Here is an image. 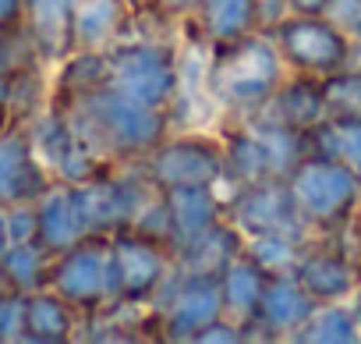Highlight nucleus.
Returning <instances> with one entry per match:
<instances>
[{
    "mask_svg": "<svg viewBox=\"0 0 361 344\" xmlns=\"http://www.w3.org/2000/svg\"><path fill=\"white\" fill-rule=\"evenodd\" d=\"M61 110L68 114L75 135L106 163H138L170 131L166 110L142 107L110 85H99L71 103H61Z\"/></svg>",
    "mask_w": 361,
    "mask_h": 344,
    "instance_id": "obj_1",
    "label": "nucleus"
},
{
    "mask_svg": "<svg viewBox=\"0 0 361 344\" xmlns=\"http://www.w3.org/2000/svg\"><path fill=\"white\" fill-rule=\"evenodd\" d=\"M287 78V64L269 32H248L231 43L209 47L206 93L224 117H252L269 107Z\"/></svg>",
    "mask_w": 361,
    "mask_h": 344,
    "instance_id": "obj_2",
    "label": "nucleus"
},
{
    "mask_svg": "<svg viewBox=\"0 0 361 344\" xmlns=\"http://www.w3.org/2000/svg\"><path fill=\"white\" fill-rule=\"evenodd\" d=\"M287 185L308 235H343L361 210V178L326 153L308 149L287 174Z\"/></svg>",
    "mask_w": 361,
    "mask_h": 344,
    "instance_id": "obj_3",
    "label": "nucleus"
},
{
    "mask_svg": "<svg viewBox=\"0 0 361 344\" xmlns=\"http://www.w3.org/2000/svg\"><path fill=\"white\" fill-rule=\"evenodd\" d=\"M106 85L142 107L170 110L180 89V43L135 36L117 40L106 50Z\"/></svg>",
    "mask_w": 361,
    "mask_h": 344,
    "instance_id": "obj_4",
    "label": "nucleus"
},
{
    "mask_svg": "<svg viewBox=\"0 0 361 344\" xmlns=\"http://www.w3.org/2000/svg\"><path fill=\"white\" fill-rule=\"evenodd\" d=\"M142 174L152 189H185V185H213L224 178V142L220 131L206 128H170L142 160Z\"/></svg>",
    "mask_w": 361,
    "mask_h": 344,
    "instance_id": "obj_5",
    "label": "nucleus"
},
{
    "mask_svg": "<svg viewBox=\"0 0 361 344\" xmlns=\"http://www.w3.org/2000/svg\"><path fill=\"white\" fill-rule=\"evenodd\" d=\"M220 316H224L220 273H185L173 266V273L166 277V284L152 302L156 340L192 344Z\"/></svg>",
    "mask_w": 361,
    "mask_h": 344,
    "instance_id": "obj_6",
    "label": "nucleus"
},
{
    "mask_svg": "<svg viewBox=\"0 0 361 344\" xmlns=\"http://www.w3.org/2000/svg\"><path fill=\"white\" fill-rule=\"evenodd\" d=\"M269 36L287 71L312 78H329L343 71L354 54V40L329 15H287Z\"/></svg>",
    "mask_w": 361,
    "mask_h": 344,
    "instance_id": "obj_7",
    "label": "nucleus"
},
{
    "mask_svg": "<svg viewBox=\"0 0 361 344\" xmlns=\"http://www.w3.org/2000/svg\"><path fill=\"white\" fill-rule=\"evenodd\" d=\"M50 291H57L82 316L103 309L117 298L110 266V235H85L71 249L57 252L50 263Z\"/></svg>",
    "mask_w": 361,
    "mask_h": 344,
    "instance_id": "obj_8",
    "label": "nucleus"
},
{
    "mask_svg": "<svg viewBox=\"0 0 361 344\" xmlns=\"http://www.w3.org/2000/svg\"><path fill=\"white\" fill-rule=\"evenodd\" d=\"M110 266L117 298L152 305L159 287L173 273V245L135 227H121L110 235Z\"/></svg>",
    "mask_w": 361,
    "mask_h": 344,
    "instance_id": "obj_9",
    "label": "nucleus"
},
{
    "mask_svg": "<svg viewBox=\"0 0 361 344\" xmlns=\"http://www.w3.org/2000/svg\"><path fill=\"white\" fill-rule=\"evenodd\" d=\"M294 277L315 302H343L361 291V263L354 259L343 235H312Z\"/></svg>",
    "mask_w": 361,
    "mask_h": 344,
    "instance_id": "obj_10",
    "label": "nucleus"
},
{
    "mask_svg": "<svg viewBox=\"0 0 361 344\" xmlns=\"http://www.w3.org/2000/svg\"><path fill=\"white\" fill-rule=\"evenodd\" d=\"M227 220L241 231V238L248 235H269V231H283V235H308L298 206H294V196H290V185L287 178H266V182H255V185H245L231 206H227Z\"/></svg>",
    "mask_w": 361,
    "mask_h": 344,
    "instance_id": "obj_11",
    "label": "nucleus"
},
{
    "mask_svg": "<svg viewBox=\"0 0 361 344\" xmlns=\"http://www.w3.org/2000/svg\"><path fill=\"white\" fill-rule=\"evenodd\" d=\"M50 182V170L32 149L29 124L0 121V206L36 203Z\"/></svg>",
    "mask_w": 361,
    "mask_h": 344,
    "instance_id": "obj_12",
    "label": "nucleus"
},
{
    "mask_svg": "<svg viewBox=\"0 0 361 344\" xmlns=\"http://www.w3.org/2000/svg\"><path fill=\"white\" fill-rule=\"evenodd\" d=\"M36 206V242L57 256L64 249H71L75 242H82L89 231L85 210L78 203V189L68 182H50L47 192L32 203Z\"/></svg>",
    "mask_w": 361,
    "mask_h": 344,
    "instance_id": "obj_13",
    "label": "nucleus"
},
{
    "mask_svg": "<svg viewBox=\"0 0 361 344\" xmlns=\"http://www.w3.org/2000/svg\"><path fill=\"white\" fill-rule=\"evenodd\" d=\"M319 302L301 287V280L294 273H280L266 280L262 302H259V316H255V337L259 340H290L305 319L312 316Z\"/></svg>",
    "mask_w": 361,
    "mask_h": 344,
    "instance_id": "obj_14",
    "label": "nucleus"
},
{
    "mask_svg": "<svg viewBox=\"0 0 361 344\" xmlns=\"http://www.w3.org/2000/svg\"><path fill=\"white\" fill-rule=\"evenodd\" d=\"M135 4L131 0H75L71 4V50H110L124 40Z\"/></svg>",
    "mask_w": 361,
    "mask_h": 344,
    "instance_id": "obj_15",
    "label": "nucleus"
},
{
    "mask_svg": "<svg viewBox=\"0 0 361 344\" xmlns=\"http://www.w3.org/2000/svg\"><path fill=\"white\" fill-rule=\"evenodd\" d=\"M166 210H170V224H173V245L188 242L202 231H209L213 224H220L227 217V203L216 192V185H185V189H166L163 192Z\"/></svg>",
    "mask_w": 361,
    "mask_h": 344,
    "instance_id": "obj_16",
    "label": "nucleus"
},
{
    "mask_svg": "<svg viewBox=\"0 0 361 344\" xmlns=\"http://www.w3.org/2000/svg\"><path fill=\"white\" fill-rule=\"evenodd\" d=\"M266 114L276 117L280 124H287V128L308 135L315 124H322V121L329 117V110H326V93H322V78L287 71V78H283V85L276 89V96L269 100Z\"/></svg>",
    "mask_w": 361,
    "mask_h": 344,
    "instance_id": "obj_17",
    "label": "nucleus"
},
{
    "mask_svg": "<svg viewBox=\"0 0 361 344\" xmlns=\"http://www.w3.org/2000/svg\"><path fill=\"white\" fill-rule=\"evenodd\" d=\"M82 312L68 305L57 291L39 287L25 295V340L32 344H64L78 340Z\"/></svg>",
    "mask_w": 361,
    "mask_h": 344,
    "instance_id": "obj_18",
    "label": "nucleus"
},
{
    "mask_svg": "<svg viewBox=\"0 0 361 344\" xmlns=\"http://www.w3.org/2000/svg\"><path fill=\"white\" fill-rule=\"evenodd\" d=\"M266 280H269V273L259 270L245 252H238V256L220 270L224 316H231V319H238L241 326H248V330H252V340H259V337H255V316H259V302H262Z\"/></svg>",
    "mask_w": 361,
    "mask_h": 344,
    "instance_id": "obj_19",
    "label": "nucleus"
},
{
    "mask_svg": "<svg viewBox=\"0 0 361 344\" xmlns=\"http://www.w3.org/2000/svg\"><path fill=\"white\" fill-rule=\"evenodd\" d=\"M241 245H245L241 231L224 217L209 231H202V235H195L188 242L173 245V266L185 270V273H220L241 252Z\"/></svg>",
    "mask_w": 361,
    "mask_h": 344,
    "instance_id": "obj_20",
    "label": "nucleus"
},
{
    "mask_svg": "<svg viewBox=\"0 0 361 344\" xmlns=\"http://www.w3.org/2000/svg\"><path fill=\"white\" fill-rule=\"evenodd\" d=\"M71 4L75 0H25V32L50 68L71 50Z\"/></svg>",
    "mask_w": 361,
    "mask_h": 344,
    "instance_id": "obj_21",
    "label": "nucleus"
},
{
    "mask_svg": "<svg viewBox=\"0 0 361 344\" xmlns=\"http://www.w3.org/2000/svg\"><path fill=\"white\" fill-rule=\"evenodd\" d=\"M188 25L209 47L241 40V36L255 32V25H259V0H202L195 22H188Z\"/></svg>",
    "mask_w": 361,
    "mask_h": 344,
    "instance_id": "obj_22",
    "label": "nucleus"
},
{
    "mask_svg": "<svg viewBox=\"0 0 361 344\" xmlns=\"http://www.w3.org/2000/svg\"><path fill=\"white\" fill-rule=\"evenodd\" d=\"M294 344H357L361 340V305L357 298L319 302L305 326L290 337Z\"/></svg>",
    "mask_w": 361,
    "mask_h": 344,
    "instance_id": "obj_23",
    "label": "nucleus"
},
{
    "mask_svg": "<svg viewBox=\"0 0 361 344\" xmlns=\"http://www.w3.org/2000/svg\"><path fill=\"white\" fill-rule=\"evenodd\" d=\"M308 149L347 163L361 178V117H326L308 131Z\"/></svg>",
    "mask_w": 361,
    "mask_h": 344,
    "instance_id": "obj_24",
    "label": "nucleus"
},
{
    "mask_svg": "<svg viewBox=\"0 0 361 344\" xmlns=\"http://www.w3.org/2000/svg\"><path fill=\"white\" fill-rule=\"evenodd\" d=\"M50 263H54V256L39 242H11L0 252V266H4L8 284L25 295L50 284Z\"/></svg>",
    "mask_w": 361,
    "mask_h": 344,
    "instance_id": "obj_25",
    "label": "nucleus"
},
{
    "mask_svg": "<svg viewBox=\"0 0 361 344\" xmlns=\"http://www.w3.org/2000/svg\"><path fill=\"white\" fill-rule=\"evenodd\" d=\"M308 238L305 235H283V231H269V235H248L241 252L259 266L266 270L269 277H280V273H294L301 252H305Z\"/></svg>",
    "mask_w": 361,
    "mask_h": 344,
    "instance_id": "obj_26",
    "label": "nucleus"
},
{
    "mask_svg": "<svg viewBox=\"0 0 361 344\" xmlns=\"http://www.w3.org/2000/svg\"><path fill=\"white\" fill-rule=\"evenodd\" d=\"M326 110L329 117H361V71L343 68L329 78H322Z\"/></svg>",
    "mask_w": 361,
    "mask_h": 344,
    "instance_id": "obj_27",
    "label": "nucleus"
},
{
    "mask_svg": "<svg viewBox=\"0 0 361 344\" xmlns=\"http://www.w3.org/2000/svg\"><path fill=\"white\" fill-rule=\"evenodd\" d=\"M25 340V291H0V344Z\"/></svg>",
    "mask_w": 361,
    "mask_h": 344,
    "instance_id": "obj_28",
    "label": "nucleus"
},
{
    "mask_svg": "<svg viewBox=\"0 0 361 344\" xmlns=\"http://www.w3.org/2000/svg\"><path fill=\"white\" fill-rule=\"evenodd\" d=\"M4 220H8V245L11 242H36V206L32 203L4 206Z\"/></svg>",
    "mask_w": 361,
    "mask_h": 344,
    "instance_id": "obj_29",
    "label": "nucleus"
},
{
    "mask_svg": "<svg viewBox=\"0 0 361 344\" xmlns=\"http://www.w3.org/2000/svg\"><path fill=\"white\" fill-rule=\"evenodd\" d=\"M329 18H333L354 43L361 40V0H333Z\"/></svg>",
    "mask_w": 361,
    "mask_h": 344,
    "instance_id": "obj_30",
    "label": "nucleus"
},
{
    "mask_svg": "<svg viewBox=\"0 0 361 344\" xmlns=\"http://www.w3.org/2000/svg\"><path fill=\"white\" fill-rule=\"evenodd\" d=\"M149 4H156L170 22L188 25V22H195V15H199V8H202V0H149Z\"/></svg>",
    "mask_w": 361,
    "mask_h": 344,
    "instance_id": "obj_31",
    "label": "nucleus"
},
{
    "mask_svg": "<svg viewBox=\"0 0 361 344\" xmlns=\"http://www.w3.org/2000/svg\"><path fill=\"white\" fill-rule=\"evenodd\" d=\"M290 15V8H287V0H259V32H273L283 18Z\"/></svg>",
    "mask_w": 361,
    "mask_h": 344,
    "instance_id": "obj_32",
    "label": "nucleus"
},
{
    "mask_svg": "<svg viewBox=\"0 0 361 344\" xmlns=\"http://www.w3.org/2000/svg\"><path fill=\"white\" fill-rule=\"evenodd\" d=\"M25 25V0H0V36Z\"/></svg>",
    "mask_w": 361,
    "mask_h": 344,
    "instance_id": "obj_33",
    "label": "nucleus"
},
{
    "mask_svg": "<svg viewBox=\"0 0 361 344\" xmlns=\"http://www.w3.org/2000/svg\"><path fill=\"white\" fill-rule=\"evenodd\" d=\"M290 15H329L333 0H287Z\"/></svg>",
    "mask_w": 361,
    "mask_h": 344,
    "instance_id": "obj_34",
    "label": "nucleus"
},
{
    "mask_svg": "<svg viewBox=\"0 0 361 344\" xmlns=\"http://www.w3.org/2000/svg\"><path fill=\"white\" fill-rule=\"evenodd\" d=\"M343 238H347V245H350V252H354V259L361 263V210L354 213V220L347 224V231H343Z\"/></svg>",
    "mask_w": 361,
    "mask_h": 344,
    "instance_id": "obj_35",
    "label": "nucleus"
},
{
    "mask_svg": "<svg viewBox=\"0 0 361 344\" xmlns=\"http://www.w3.org/2000/svg\"><path fill=\"white\" fill-rule=\"evenodd\" d=\"M8 249V220H4V206H0V252Z\"/></svg>",
    "mask_w": 361,
    "mask_h": 344,
    "instance_id": "obj_36",
    "label": "nucleus"
},
{
    "mask_svg": "<svg viewBox=\"0 0 361 344\" xmlns=\"http://www.w3.org/2000/svg\"><path fill=\"white\" fill-rule=\"evenodd\" d=\"M4 287H11V284H8V277H4V266H0V291H4Z\"/></svg>",
    "mask_w": 361,
    "mask_h": 344,
    "instance_id": "obj_37",
    "label": "nucleus"
},
{
    "mask_svg": "<svg viewBox=\"0 0 361 344\" xmlns=\"http://www.w3.org/2000/svg\"><path fill=\"white\" fill-rule=\"evenodd\" d=\"M131 4H135V8H138V4H149V0H131Z\"/></svg>",
    "mask_w": 361,
    "mask_h": 344,
    "instance_id": "obj_38",
    "label": "nucleus"
},
{
    "mask_svg": "<svg viewBox=\"0 0 361 344\" xmlns=\"http://www.w3.org/2000/svg\"><path fill=\"white\" fill-rule=\"evenodd\" d=\"M357 305H361V291H357Z\"/></svg>",
    "mask_w": 361,
    "mask_h": 344,
    "instance_id": "obj_39",
    "label": "nucleus"
}]
</instances>
